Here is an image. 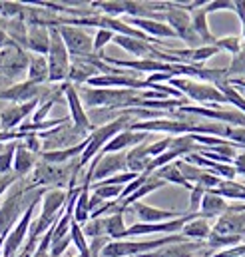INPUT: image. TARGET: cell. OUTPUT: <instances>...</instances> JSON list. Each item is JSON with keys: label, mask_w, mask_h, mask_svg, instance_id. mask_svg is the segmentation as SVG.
I'll list each match as a JSON object with an SVG mask.
<instances>
[{"label": "cell", "mask_w": 245, "mask_h": 257, "mask_svg": "<svg viewBox=\"0 0 245 257\" xmlns=\"http://www.w3.org/2000/svg\"><path fill=\"white\" fill-rule=\"evenodd\" d=\"M24 180H18L12 186L10 195L4 199V203L0 205V237H6L10 233V229L18 223V219L24 215V211L42 199V195L46 193L44 188H32L30 182L22 184Z\"/></svg>", "instance_id": "cell-1"}, {"label": "cell", "mask_w": 245, "mask_h": 257, "mask_svg": "<svg viewBox=\"0 0 245 257\" xmlns=\"http://www.w3.org/2000/svg\"><path fill=\"white\" fill-rule=\"evenodd\" d=\"M185 241L184 235H162L156 239H120V241H108L102 249V257H140L152 253L156 249H162L172 243Z\"/></svg>", "instance_id": "cell-2"}, {"label": "cell", "mask_w": 245, "mask_h": 257, "mask_svg": "<svg viewBox=\"0 0 245 257\" xmlns=\"http://www.w3.org/2000/svg\"><path fill=\"white\" fill-rule=\"evenodd\" d=\"M170 86L176 88L184 98L197 102L199 106H213V104L221 106V104H225V98L217 90V86L207 84V82H199V80H193V78H172Z\"/></svg>", "instance_id": "cell-3"}, {"label": "cell", "mask_w": 245, "mask_h": 257, "mask_svg": "<svg viewBox=\"0 0 245 257\" xmlns=\"http://www.w3.org/2000/svg\"><path fill=\"white\" fill-rule=\"evenodd\" d=\"M166 4H168V8L160 14V20L166 22V24L174 30L176 38H180L187 48H191V50H193V48H199V46H201V40L197 38L195 30H193V26H191L189 12H185L184 8H178L176 2H166Z\"/></svg>", "instance_id": "cell-4"}, {"label": "cell", "mask_w": 245, "mask_h": 257, "mask_svg": "<svg viewBox=\"0 0 245 257\" xmlns=\"http://www.w3.org/2000/svg\"><path fill=\"white\" fill-rule=\"evenodd\" d=\"M46 62H48V82L64 84L70 72V54L62 42V36L56 26H50V48L46 54Z\"/></svg>", "instance_id": "cell-5"}, {"label": "cell", "mask_w": 245, "mask_h": 257, "mask_svg": "<svg viewBox=\"0 0 245 257\" xmlns=\"http://www.w3.org/2000/svg\"><path fill=\"white\" fill-rule=\"evenodd\" d=\"M62 36V42L70 54V58H90L94 56V36H90L84 28L72 24L56 26Z\"/></svg>", "instance_id": "cell-6"}, {"label": "cell", "mask_w": 245, "mask_h": 257, "mask_svg": "<svg viewBox=\"0 0 245 257\" xmlns=\"http://www.w3.org/2000/svg\"><path fill=\"white\" fill-rule=\"evenodd\" d=\"M36 205H38V201L32 203V205L24 211V215L18 219V223H16V225L10 229V233L6 235L4 247H2V257H16L20 253V249H22L26 237H28L30 225H32V221H34V209H36Z\"/></svg>", "instance_id": "cell-7"}, {"label": "cell", "mask_w": 245, "mask_h": 257, "mask_svg": "<svg viewBox=\"0 0 245 257\" xmlns=\"http://www.w3.org/2000/svg\"><path fill=\"white\" fill-rule=\"evenodd\" d=\"M28 70V52L14 42H8L0 48V74L6 78H18Z\"/></svg>", "instance_id": "cell-8"}, {"label": "cell", "mask_w": 245, "mask_h": 257, "mask_svg": "<svg viewBox=\"0 0 245 257\" xmlns=\"http://www.w3.org/2000/svg\"><path fill=\"white\" fill-rule=\"evenodd\" d=\"M62 90H64V100H66V104L70 108V122L78 130H82L86 134H92L96 128L92 126V122L88 118V112H86V108H84V104H82V100L78 96L76 86L70 84V82H64Z\"/></svg>", "instance_id": "cell-9"}, {"label": "cell", "mask_w": 245, "mask_h": 257, "mask_svg": "<svg viewBox=\"0 0 245 257\" xmlns=\"http://www.w3.org/2000/svg\"><path fill=\"white\" fill-rule=\"evenodd\" d=\"M48 88L46 86H36L30 82H18L14 86H8L4 90H0V100L12 102V104H26L32 100H42L46 96Z\"/></svg>", "instance_id": "cell-10"}, {"label": "cell", "mask_w": 245, "mask_h": 257, "mask_svg": "<svg viewBox=\"0 0 245 257\" xmlns=\"http://www.w3.org/2000/svg\"><path fill=\"white\" fill-rule=\"evenodd\" d=\"M40 106V100H32L26 104H10L0 112V130L2 132H14L22 126V122L34 114V110Z\"/></svg>", "instance_id": "cell-11"}, {"label": "cell", "mask_w": 245, "mask_h": 257, "mask_svg": "<svg viewBox=\"0 0 245 257\" xmlns=\"http://www.w3.org/2000/svg\"><path fill=\"white\" fill-rule=\"evenodd\" d=\"M128 209H132L138 217H140V223H164V221H172V219H178V217H184V211H174V209H160V207H154V205H148L144 201H136L132 203Z\"/></svg>", "instance_id": "cell-12"}, {"label": "cell", "mask_w": 245, "mask_h": 257, "mask_svg": "<svg viewBox=\"0 0 245 257\" xmlns=\"http://www.w3.org/2000/svg\"><path fill=\"white\" fill-rule=\"evenodd\" d=\"M150 140V134L146 132H134V130H124L120 134H116L106 146L104 150L98 154V156H106V154H118V152H126V150H132L144 142Z\"/></svg>", "instance_id": "cell-13"}, {"label": "cell", "mask_w": 245, "mask_h": 257, "mask_svg": "<svg viewBox=\"0 0 245 257\" xmlns=\"http://www.w3.org/2000/svg\"><path fill=\"white\" fill-rule=\"evenodd\" d=\"M50 48V28L42 24H30L26 32V50L38 56H46Z\"/></svg>", "instance_id": "cell-14"}, {"label": "cell", "mask_w": 245, "mask_h": 257, "mask_svg": "<svg viewBox=\"0 0 245 257\" xmlns=\"http://www.w3.org/2000/svg\"><path fill=\"white\" fill-rule=\"evenodd\" d=\"M38 154H32L22 142L16 144V152H14V162H12V174L18 180H24L28 174L34 172L36 164H38Z\"/></svg>", "instance_id": "cell-15"}, {"label": "cell", "mask_w": 245, "mask_h": 257, "mask_svg": "<svg viewBox=\"0 0 245 257\" xmlns=\"http://www.w3.org/2000/svg\"><path fill=\"white\" fill-rule=\"evenodd\" d=\"M207 243L205 241H180V243H172V245H166L162 249H156L152 253H146V255L140 257H193L195 251L199 249H205Z\"/></svg>", "instance_id": "cell-16"}, {"label": "cell", "mask_w": 245, "mask_h": 257, "mask_svg": "<svg viewBox=\"0 0 245 257\" xmlns=\"http://www.w3.org/2000/svg\"><path fill=\"white\" fill-rule=\"evenodd\" d=\"M150 162H152V156L148 154V142L126 152V170L132 174H138V176L146 174Z\"/></svg>", "instance_id": "cell-17"}, {"label": "cell", "mask_w": 245, "mask_h": 257, "mask_svg": "<svg viewBox=\"0 0 245 257\" xmlns=\"http://www.w3.org/2000/svg\"><path fill=\"white\" fill-rule=\"evenodd\" d=\"M189 18H191V26H193L197 38L201 40V46H213L215 40H217V36H213L211 30H209L207 14H205L203 6L201 8H195L193 12H189Z\"/></svg>", "instance_id": "cell-18"}, {"label": "cell", "mask_w": 245, "mask_h": 257, "mask_svg": "<svg viewBox=\"0 0 245 257\" xmlns=\"http://www.w3.org/2000/svg\"><path fill=\"white\" fill-rule=\"evenodd\" d=\"M227 211H229V203H227L223 197L205 192L203 199H201V205H199V215H201L203 219L221 217V215L227 213Z\"/></svg>", "instance_id": "cell-19"}, {"label": "cell", "mask_w": 245, "mask_h": 257, "mask_svg": "<svg viewBox=\"0 0 245 257\" xmlns=\"http://www.w3.org/2000/svg\"><path fill=\"white\" fill-rule=\"evenodd\" d=\"M26 74H28L26 82L36 84V86H44L48 82V62H46V56L28 54V70H26Z\"/></svg>", "instance_id": "cell-20"}, {"label": "cell", "mask_w": 245, "mask_h": 257, "mask_svg": "<svg viewBox=\"0 0 245 257\" xmlns=\"http://www.w3.org/2000/svg\"><path fill=\"white\" fill-rule=\"evenodd\" d=\"M187 241H205L211 233V225L207 223V219L203 217H193L184 225V229L180 231Z\"/></svg>", "instance_id": "cell-21"}, {"label": "cell", "mask_w": 245, "mask_h": 257, "mask_svg": "<svg viewBox=\"0 0 245 257\" xmlns=\"http://www.w3.org/2000/svg\"><path fill=\"white\" fill-rule=\"evenodd\" d=\"M72 217L78 225H86L90 221V184H82V190L74 203Z\"/></svg>", "instance_id": "cell-22"}, {"label": "cell", "mask_w": 245, "mask_h": 257, "mask_svg": "<svg viewBox=\"0 0 245 257\" xmlns=\"http://www.w3.org/2000/svg\"><path fill=\"white\" fill-rule=\"evenodd\" d=\"M209 193L213 195H219L223 199H231V201H241L245 203V184L241 182H235V180H221L219 186L215 190H211Z\"/></svg>", "instance_id": "cell-23"}, {"label": "cell", "mask_w": 245, "mask_h": 257, "mask_svg": "<svg viewBox=\"0 0 245 257\" xmlns=\"http://www.w3.org/2000/svg\"><path fill=\"white\" fill-rule=\"evenodd\" d=\"M152 176H156L158 180H162V182H166V184H178V186H182L185 190H191V188H193L191 184L185 182V178L182 176L180 168L176 166V162H174V164H168V166H164V168H160V170H156Z\"/></svg>", "instance_id": "cell-24"}, {"label": "cell", "mask_w": 245, "mask_h": 257, "mask_svg": "<svg viewBox=\"0 0 245 257\" xmlns=\"http://www.w3.org/2000/svg\"><path fill=\"white\" fill-rule=\"evenodd\" d=\"M70 239H72L74 247L78 249V255H80V257H90L88 237L84 235V231H82V225H78L74 219H72V225H70Z\"/></svg>", "instance_id": "cell-25"}, {"label": "cell", "mask_w": 245, "mask_h": 257, "mask_svg": "<svg viewBox=\"0 0 245 257\" xmlns=\"http://www.w3.org/2000/svg\"><path fill=\"white\" fill-rule=\"evenodd\" d=\"M225 74H227V80H241L245 78V42L239 50V54L231 56V62L225 68Z\"/></svg>", "instance_id": "cell-26"}, {"label": "cell", "mask_w": 245, "mask_h": 257, "mask_svg": "<svg viewBox=\"0 0 245 257\" xmlns=\"http://www.w3.org/2000/svg\"><path fill=\"white\" fill-rule=\"evenodd\" d=\"M213 46H215L217 50H223V52L235 56V54H239V50H241V46H243V40H241L239 36H221V38L215 40Z\"/></svg>", "instance_id": "cell-27"}, {"label": "cell", "mask_w": 245, "mask_h": 257, "mask_svg": "<svg viewBox=\"0 0 245 257\" xmlns=\"http://www.w3.org/2000/svg\"><path fill=\"white\" fill-rule=\"evenodd\" d=\"M18 142H8L4 150L0 152V174H10L12 172V162H14V152H16Z\"/></svg>", "instance_id": "cell-28"}, {"label": "cell", "mask_w": 245, "mask_h": 257, "mask_svg": "<svg viewBox=\"0 0 245 257\" xmlns=\"http://www.w3.org/2000/svg\"><path fill=\"white\" fill-rule=\"evenodd\" d=\"M114 38V32L110 30H104V28H98L96 34H94V56H100L104 46H108Z\"/></svg>", "instance_id": "cell-29"}, {"label": "cell", "mask_w": 245, "mask_h": 257, "mask_svg": "<svg viewBox=\"0 0 245 257\" xmlns=\"http://www.w3.org/2000/svg\"><path fill=\"white\" fill-rule=\"evenodd\" d=\"M170 144H172V136H166V138H162V140H158V142H152V144H148V154H150L152 160H154V158L162 156V154L170 148Z\"/></svg>", "instance_id": "cell-30"}, {"label": "cell", "mask_w": 245, "mask_h": 257, "mask_svg": "<svg viewBox=\"0 0 245 257\" xmlns=\"http://www.w3.org/2000/svg\"><path fill=\"white\" fill-rule=\"evenodd\" d=\"M0 14L6 16V18L22 16L24 14V4H20V2H0Z\"/></svg>", "instance_id": "cell-31"}, {"label": "cell", "mask_w": 245, "mask_h": 257, "mask_svg": "<svg viewBox=\"0 0 245 257\" xmlns=\"http://www.w3.org/2000/svg\"><path fill=\"white\" fill-rule=\"evenodd\" d=\"M203 195H205V190L201 186H193L189 190V209H191V213H197L199 211V205H201Z\"/></svg>", "instance_id": "cell-32"}, {"label": "cell", "mask_w": 245, "mask_h": 257, "mask_svg": "<svg viewBox=\"0 0 245 257\" xmlns=\"http://www.w3.org/2000/svg\"><path fill=\"white\" fill-rule=\"evenodd\" d=\"M203 10H205V14H211V12H217V10L233 12V0H211V2H205Z\"/></svg>", "instance_id": "cell-33"}, {"label": "cell", "mask_w": 245, "mask_h": 257, "mask_svg": "<svg viewBox=\"0 0 245 257\" xmlns=\"http://www.w3.org/2000/svg\"><path fill=\"white\" fill-rule=\"evenodd\" d=\"M72 243L70 239V233L66 237H62L58 241H50V257H62V253L68 249V245Z\"/></svg>", "instance_id": "cell-34"}, {"label": "cell", "mask_w": 245, "mask_h": 257, "mask_svg": "<svg viewBox=\"0 0 245 257\" xmlns=\"http://www.w3.org/2000/svg\"><path fill=\"white\" fill-rule=\"evenodd\" d=\"M110 239L108 237H94V239H90L88 241V247H90V257H100L102 255V249L106 247V243H108Z\"/></svg>", "instance_id": "cell-35"}, {"label": "cell", "mask_w": 245, "mask_h": 257, "mask_svg": "<svg viewBox=\"0 0 245 257\" xmlns=\"http://www.w3.org/2000/svg\"><path fill=\"white\" fill-rule=\"evenodd\" d=\"M16 182H18V178H16L12 172H10V174H0V197L4 195L6 190H10Z\"/></svg>", "instance_id": "cell-36"}, {"label": "cell", "mask_w": 245, "mask_h": 257, "mask_svg": "<svg viewBox=\"0 0 245 257\" xmlns=\"http://www.w3.org/2000/svg\"><path fill=\"white\" fill-rule=\"evenodd\" d=\"M233 168H235L237 176H243L245 178V152L243 154H237V156L233 158Z\"/></svg>", "instance_id": "cell-37"}, {"label": "cell", "mask_w": 245, "mask_h": 257, "mask_svg": "<svg viewBox=\"0 0 245 257\" xmlns=\"http://www.w3.org/2000/svg\"><path fill=\"white\" fill-rule=\"evenodd\" d=\"M233 12L237 14L239 22H245V0H233Z\"/></svg>", "instance_id": "cell-38"}, {"label": "cell", "mask_w": 245, "mask_h": 257, "mask_svg": "<svg viewBox=\"0 0 245 257\" xmlns=\"http://www.w3.org/2000/svg\"><path fill=\"white\" fill-rule=\"evenodd\" d=\"M8 42H10V40H8V36H6V32H4L2 28H0V48H4V46H6Z\"/></svg>", "instance_id": "cell-39"}, {"label": "cell", "mask_w": 245, "mask_h": 257, "mask_svg": "<svg viewBox=\"0 0 245 257\" xmlns=\"http://www.w3.org/2000/svg\"><path fill=\"white\" fill-rule=\"evenodd\" d=\"M4 239H6V237H0V257H2V247H4Z\"/></svg>", "instance_id": "cell-40"}, {"label": "cell", "mask_w": 245, "mask_h": 257, "mask_svg": "<svg viewBox=\"0 0 245 257\" xmlns=\"http://www.w3.org/2000/svg\"><path fill=\"white\" fill-rule=\"evenodd\" d=\"M241 40H245V22L241 24Z\"/></svg>", "instance_id": "cell-41"}, {"label": "cell", "mask_w": 245, "mask_h": 257, "mask_svg": "<svg viewBox=\"0 0 245 257\" xmlns=\"http://www.w3.org/2000/svg\"><path fill=\"white\" fill-rule=\"evenodd\" d=\"M76 257H80V255H76Z\"/></svg>", "instance_id": "cell-42"}]
</instances>
